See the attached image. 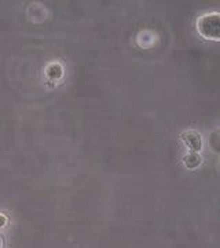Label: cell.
I'll return each mask as SVG.
<instances>
[{
    "mask_svg": "<svg viewBox=\"0 0 220 248\" xmlns=\"http://www.w3.org/2000/svg\"><path fill=\"white\" fill-rule=\"evenodd\" d=\"M197 29L205 39L219 40V14L211 13L200 17L197 21Z\"/></svg>",
    "mask_w": 220,
    "mask_h": 248,
    "instance_id": "6da1fadb",
    "label": "cell"
},
{
    "mask_svg": "<svg viewBox=\"0 0 220 248\" xmlns=\"http://www.w3.org/2000/svg\"><path fill=\"white\" fill-rule=\"evenodd\" d=\"M183 142L186 143V146H189L191 151H200L201 146H203V140H201V135L195 131H189L185 133L183 135Z\"/></svg>",
    "mask_w": 220,
    "mask_h": 248,
    "instance_id": "7a4b0ae2",
    "label": "cell"
},
{
    "mask_svg": "<svg viewBox=\"0 0 220 248\" xmlns=\"http://www.w3.org/2000/svg\"><path fill=\"white\" fill-rule=\"evenodd\" d=\"M186 166L189 167V164L191 163V161H194V167H197L198 164H200V161H201V159H200V156H197V155H190V156H187L186 157Z\"/></svg>",
    "mask_w": 220,
    "mask_h": 248,
    "instance_id": "3957f363",
    "label": "cell"
}]
</instances>
